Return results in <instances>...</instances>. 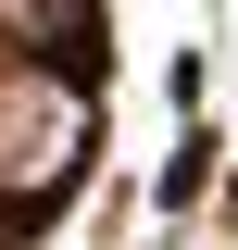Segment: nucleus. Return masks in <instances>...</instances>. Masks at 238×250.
<instances>
[{"label": "nucleus", "mask_w": 238, "mask_h": 250, "mask_svg": "<svg viewBox=\"0 0 238 250\" xmlns=\"http://www.w3.org/2000/svg\"><path fill=\"white\" fill-rule=\"evenodd\" d=\"M63 150H75V113L50 88H0V175H50Z\"/></svg>", "instance_id": "f257e3e1"}]
</instances>
